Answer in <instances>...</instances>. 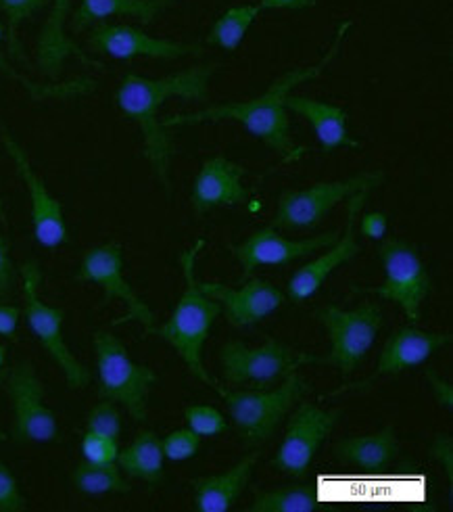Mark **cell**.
Returning a JSON list of instances; mask_svg holds the SVG:
<instances>
[{
	"instance_id": "cell-1",
	"label": "cell",
	"mask_w": 453,
	"mask_h": 512,
	"mask_svg": "<svg viewBox=\"0 0 453 512\" xmlns=\"http://www.w3.org/2000/svg\"><path fill=\"white\" fill-rule=\"evenodd\" d=\"M216 69V63H209L157 80L128 74L115 92V103L119 111L128 120L136 122L142 132V155L149 161L153 176L163 186L165 193H170L172 189L170 166L176 147L168 128L161 126L159 109L172 97L197 103L207 101L209 80L216 74Z\"/></svg>"
},
{
	"instance_id": "cell-2",
	"label": "cell",
	"mask_w": 453,
	"mask_h": 512,
	"mask_svg": "<svg viewBox=\"0 0 453 512\" xmlns=\"http://www.w3.org/2000/svg\"><path fill=\"white\" fill-rule=\"evenodd\" d=\"M351 26H353V21L341 23L326 57L318 65L293 69V72L284 74L274 84H270L268 90L261 97L245 101V103L211 105V107H205V109L193 111V113L168 115V118L161 120V126L170 130V128H178V126H195V124H205V122L234 120L238 124H243L255 138H259L261 143H266L270 149L280 153L286 161L295 159L299 155L297 153L299 149L291 141V122H289V113H286L284 101L291 95V90L295 86L318 78L330 65V61L337 59Z\"/></svg>"
},
{
	"instance_id": "cell-3",
	"label": "cell",
	"mask_w": 453,
	"mask_h": 512,
	"mask_svg": "<svg viewBox=\"0 0 453 512\" xmlns=\"http://www.w3.org/2000/svg\"><path fill=\"white\" fill-rule=\"evenodd\" d=\"M205 247V241L199 239L193 247H188L180 255V266L184 274V293L176 304L170 320L153 327L149 335H157L163 341H168L178 356L184 360L190 375L203 381L205 385H213V379L203 366V345L211 333L213 322L222 314V306L216 299H211L201 293L197 276H195V262L199 251Z\"/></svg>"
},
{
	"instance_id": "cell-4",
	"label": "cell",
	"mask_w": 453,
	"mask_h": 512,
	"mask_svg": "<svg viewBox=\"0 0 453 512\" xmlns=\"http://www.w3.org/2000/svg\"><path fill=\"white\" fill-rule=\"evenodd\" d=\"M220 398L228 404L230 418L238 437L245 446H261L274 437L278 427L291 410L303 400L307 391H312L299 372L286 377L278 389H224L218 381L211 385Z\"/></svg>"
},
{
	"instance_id": "cell-5",
	"label": "cell",
	"mask_w": 453,
	"mask_h": 512,
	"mask_svg": "<svg viewBox=\"0 0 453 512\" xmlns=\"http://www.w3.org/2000/svg\"><path fill=\"white\" fill-rule=\"evenodd\" d=\"M94 356L99 372V398L124 406L132 421L145 425L149 418V395L157 383L151 366L136 364L126 345L109 331L94 333Z\"/></svg>"
},
{
	"instance_id": "cell-6",
	"label": "cell",
	"mask_w": 453,
	"mask_h": 512,
	"mask_svg": "<svg viewBox=\"0 0 453 512\" xmlns=\"http://www.w3.org/2000/svg\"><path fill=\"white\" fill-rule=\"evenodd\" d=\"M316 318L330 337V354H312L309 364L337 368L345 377L360 368L385 324L383 310L376 304H362L353 310H341L335 304H326L316 310Z\"/></svg>"
},
{
	"instance_id": "cell-7",
	"label": "cell",
	"mask_w": 453,
	"mask_h": 512,
	"mask_svg": "<svg viewBox=\"0 0 453 512\" xmlns=\"http://www.w3.org/2000/svg\"><path fill=\"white\" fill-rule=\"evenodd\" d=\"M312 354L295 352L272 337L264 345L249 347L243 341H228L220 349L222 379L228 385L249 389H272L301 366H307Z\"/></svg>"
},
{
	"instance_id": "cell-8",
	"label": "cell",
	"mask_w": 453,
	"mask_h": 512,
	"mask_svg": "<svg viewBox=\"0 0 453 512\" xmlns=\"http://www.w3.org/2000/svg\"><path fill=\"white\" fill-rule=\"evenodd\" d=\"M378 260L385 268V283L380 287H355L353 293H370L393 301L412 324L422 320V304L431 295L433 283L414 245L401 239H387L378 247Z\"/></svg>"
},
{
	"instance_id": "cell-9",
	"label": "cell",
	"mask_w": 453,
	"mask_h": 512,
	"mask_svg": "<svg viewBox=\"0 0 453 512\" xmlns=\"http://www.w3.org/2000/svg\"><path fill=\"white\" fill-rule=\"evenodd\" d=\"M21 283H23V304H26V320L30 331L36 335L46 354L63 372L69 389H84L90 385V370L71 354V349L63 337V320L65 310L46 306L38 295L42 285V270L36 260H28L21 266Z\"/></svg>"
},
{
	"instance_id": "cell-10",
	"label": "cell",
	"mask_w": 453,
	"mask_h": 512,
	"mask_svg": "<svg viewBox=\"0 0 453 512\" xmlns=\"http://www.w3.org/2000/svg\"><path fill=\"white\" fill-rule=\"evenodd\" d=\"M383 180V170H372L351 176L347 180L318 182L303 191H284L278 199V209L270 226L286 230L316 228L339 203L347 201L355 193H370L378 189Z\"/></svg>"
},
{
	"instance_id": "cell-11",
	"label": "cell",
	"mask_w": 453,
	"mask_h": 512,
	"mask_svg": "<svg viewBox=\"0 0 453 512\" xmlns=\"http://www.w3.org/2000/svg\"><path fill=\"white\" fill-rule=\"evenodd\" d=\"M7 395L13 408L15 444H57L61 431L57 416L44 404V385L32 362L23 360L13 366L7 377Z\"/></svg>"
},
{
	"instance_id": "cell-12",
	"label": "cell",
	"mask_w": 453,
	"mask_h": 512,
	"mask_svg": "<svg viewBox=\"0 0 453 512\" xmlns=\"http://www.w3.org/2000/svg\"><path fill=\"white\" fill-rule=\"evenodd\" d=\"M291 412L293 414L289 418V425H286L278 454L272 460V467L284 475L305 479L309 469H312L314 456L318 454L322 441H326V437H330V433L339 425L343 410H322L312 402L301 400Z\"/></svg>"
},
{
	"instance_id": "cell-13",
	"label": "cell",
	"mask_w": 453,
	"mask_h": 512,
	"mask_svg": "<svg viewBox=\"0 0 453 512\" xmlns=\"http://www.w3.org/2000/svg\"><path fill=\"white\" fill-rule=\"evenodd\" d=\"M78 283H92L103 289V306H107L113 299H122L128 312L113 320L115 327L126 322H140L145 327V333L155 327V314L140 299L132 285L124 276V249L119 243H105L99 247H92L84 253L80 270L76 274Z\"/></svg>"
},
{
	"instance_id": "cell-14",
	"label": "cell",
	"mask_w": 453,
	"mask_h": 512,
	"mask_svg": "<svg viewBox=\"0 0 453 512\" xmlns=\"http://www.w3.org/2000/svg\"><path fill=\"white\" fill-rule=\"evenodd\" d=\"M0 141H3L5 151L13 159L15 170L30 193L32 226H34L36 241L46 249H55V247L65 245L69 241V232H67L61 201L57 197H53L49 193V189H46V184L34 170L26 149H23L15 141L13 134L7 130L5 124H0Z\"/></svg>"
},
{
	"instance_id": "cell-15",
	"label": "cell",
	"mask_w": 453,
	"mask_h": 512,
	"mask_svg": "<svg viewBox=\"0 0 453 512\" xmlns=\"http://www.w3.org/2000/svg\"><path fill=\"white\" fill-rule=\"evenodd\" d=\"M339 237V230H328L318 237L293 241L280 237L274 226H266L255 230L241 245H234L232 255L243 268L241 281H249L253 272L261 266H289L297 260L307 258V255L335 245Z\"/></svg>"
},
{
	"instance_id": "cell-16",
	"label": "cell",
	"mask_w": 453,
	"mask_h": 512,
	"mask_svg": "<svg viewBox=\"0 0 453 512\" xmlns=\"http://www.w3.org/2000/svg\"><path fill=\"white\" fill-rule=\"evenodd\" d=\"M88 46L94 53L130 61L134 57H149L161 61H174L182 57H201V44H186L168 38H153L132 26H101L88 36Z\"/></svg>"
},
{
	"instance_id": "cell-17",
	"label": "cell",
	"mask_w": 453,
	"mask_h": 512,
	"mask_svg": "<svg viewBox=\"0 0 453 512\" xmlns=\"http://www.w3.org/2000/svg\"><path fill=\"white\" fill-rule=\"evenodd\" d=\"M368 199V191L355 193L347 201V226L345 232L337 239L335 245H330L326 253H322L320 258L314 262H309L301 266L289 281V297L295 301V304H303L309 297H314L318 289L324 285L326 278L335 272L339 266L351 262L355 255L362 253L360 243H357V232H355V222L360 218V209Z\"/></svg>"
},
{
	"instance_id": "cell-18",
	"label": "cell",
	"mask_w": 453,
	"mask_h": 512,
	"mask_svg": "<svg viewBox=\"0 0 453 512\" xmlns=\"http://www.w3.org/2000/svg\"><path fill=\"white\" fill-rule=\"evenodd\" d=\"M203 295L216 299L234 329L253 327L274 314L284 304V293L268 281L253 278L241 289H232L222 283H199Z\"/></svg>"
},
{
	"instance_id": "cell-19",
	"label": "cell",
	"mask_w": 453,
	"mask_h": 512,
	"mask_svg": "<svg viewBox=\"0 0 453 512\" xmlns=\"http://www.w3.org/2000/svg\"><path fill=\"white\" fill-rule=\"evenodd\" d=\"M245 174L247 168L222 155L205 159L195 178L193 193H190V205L197 214H207L216 207L247 203L249 189L243 184Z\"/></svg>"
},
{
	"instance_id": "cell-20",
	"label": "cell",
	"mask_w": 453,
	"mask_h": 512,
	"mask_svg": "<svg viewBox=\"0 0 453 512\" xmlns=\"http://www.w3.org/2000/svg\"><path fill=\"white\" fill-rule=\"evenodd\" d=\"M451 341H453V337L449 333H428V331H420L414 327H403L389 337L387 345L383 347V354H380L374 375L364 383L343 387L339 391L360 389V387L364 389L378 377H395L403 370L420 366L428 358H431L437 349L449 345ZM339 391H335V393H339Z\"/></svg>"
},
{
	"instance_id": "cell-21",
	"label": "cell",
	"mask_w": 453,
	"mask_h": 512,
	"mask_svg": "<svg viewBox=\"0 0 453 512\" xmlns=\"http://www.w3.org/2000/svg\"><path fill=\"white\" fill-rule=\"evenodd\" d=\"M53 9L46 17L36 42V63L40 74L49 80H59L63 65L69 57H76L84 65L105 69L103 63L88 57L80 46L65 34V23L71 9V0H51Z\"/></svg>"
},
{
	"instance_id": "cell-22",
	"label": "cell",
	"mask_w": 453,
	"mask_h": 512,
	"mask_svg": "<svg viewBox=\"0 0 453 512\" xmlns=\"http://www.w3.org/2000/svg\"><path fill=\"white\" fill-rule=\"evenodd\" d=\"M284 107L314 126L322 153H335L337 149H362V143L355 141L347 130L349 115L343 107L299 95L286 97Z\"/></svg>"
},
{
	"instance_id": "cell-23",
	"label": "cell",
	"mask_w": 453,
	"mask_h": 512,
	"mask_svg": "<svg viewBox=\"0 0 453 512\" xmlns=\"http://www.w3.org/2000/svg\"><path fill=\"white\" fill-rule=\"evenodd\" d=\"M257 460L259 452H251L222 475H209L190 481L195 494V508L199 512H228L234 502L241 498Z\"/></svg>"
},
{
	"instance_id": "cell-24",
	"label": "cell",
	"mask_w": 453,
	"mask_h": 512,
	"mask_svg": "<svg viewBox=\"0 0 453 512\" xmlns=\"http://www.w3.org/2000/svg\"><path fill=\"white\" fill-rule=\"evenodd\" d=\"M399 444L395 427L387 425L378 433L351 435L332 448V454L343 464L362 469L364 473H383L397 458Z\"/></svg>"
},
{
	"instance_id": "cell-25",
	"label": "cell",
	"mask_w": 453,
	"mask_h": 512,
	"mask_svg": "<svg viewBox=\"0 0 453 512\" xmlns=\"http://www.w3.org/2000/svg\"><path fill=\"white\" fill-rule=\"evenodd\" d=\"M174 5V0H80V7L71 17V32H84L107 17H136L142 26L151 23Z\"/></svg>"
},
{
	"instance_id": "cell-26",
	"label": "cell",
	"mask_w": 453,
	"mask_h": 512,
	"mask_svg": "<svg viewBox=\"0 0 453 512\" xmlns=\"http://www.w3.org/2000/svg\"><path fill=\"white\" fill-rule=\"evenodd\" d=\"M163 460L159 437L153 431H140L126 450H119L115 462L128 477L159 485L163 481Z\"/></svg>"
},
{
	"instance_id": "cell-27",
	"label": "cell",
	"mask_w": 453,
	"mask_h": 512,
	"mask_svg": "<svg viewBox=\"0 0 453 512\" xmlns=\"http://www.w3.org/2000/svg\"><path fill=\"white\" fill-rule=\"evenodd\" d=\"M322 508L312 485H282L278 490L255 492L249 512H316Z\"/></svg>"
},
{
	"instance_id": "cell-28",
	"label": "cell",
	"mask_w": 453,
	"mask_h": 512,
	"mask_svg": "<svg viewBox=\"0 0 453 512\" xmlns=\"http://www.w3.org/2000/svg\"><path fill=\"white\" fill-rule=\"evenodd\" d=\"M71 483L78 492L86 496H103V494H130L132 485L119 471L115 462L111 464H94V462H80L71 473Z\"/></svg>"
},
{
	"instance_id": "cell-29",
	"label": "cell",
	"mask_w": 453,
	"mask_h": 512,
	"mask_svg": "<svg viewBox=\"0 0 453 512\" xmlns=\"http://www.w3.org/2000/svg\"><path fill=\"white\" fill-rule=\"evenodd\" d=\"M259 13L261 9L257 5H243V7L228 9L211 26L207 34V44L218 46V49H224L228 53H234L238 46H241L243 38L247 36L249 28L253 26V21L257 19Z\"/></svg>"
},
{
	"instance_id": "cell-30",
	"label": "cell",
	"mask_w": 453,
	"mask_h": 512,
	"mask_svg": "<svg viewBox=\"0 0 453 512\" xmlns=\"http://www.w3.org/2000/svg\"><path fill=\"white\" fill-rule=\"evenodd\" d=\"M0 74H5L11 80H15L17 84H21L23 88L28 90V95L34 101L74 99V97L90 95V92L97 90V82H94L92 78H86V76L76 78V80H69V82H63V84H38V82L26 78V76H21L3 53H0Z\"/></svg>"
},
{
	"instance_id": "cell-31",
	"label": "cell",
	"mask_w": 453,
	"mask_h": 512,
	"mask_svg": "<svg viewBox=\"0 0 453 512\" xmlns=\"http://www.w3.org/2000/svg\"><path fill=\"white\" fill-rule=\"evenodd\" d=\"M51 0H0V13L7 17V46H9V57L28 63L26 53H23V46L19 42V26L26 19H30L34 13L42 11Z\"/></svg>"
},
{
	"instance_id": "cell-32",
	"label": "cell",
	"mask_w": 453,
	"mask_h": 512,
	"mask_svg": "<svg viewBox=\"0 0 453 512\" xmlns=\"http://www.w3.org/2000/svg\"><path fill=\"white\" fill-rule=\"evenodd\" d=\"M184 421L188 429H193L201 437H213V435H222L228 431V423L220 410L211 408V406H188L184 410Z\"/></svg>"
},
{
	"instance_id": "cell-33",
	"label": "cell",
	"mask_w": 453,
	"mask_h": 512,
	"mask_svg": "<svg viewBox=\"0 0 453 512\" xmlns=\"http://www.w3.org/2000/svg\"><path fill=\"white\" fill-rule=\"evenodd\" d=\"M201 448V435L193 429H176L161 439L163 456L174 462H182L188 458H195Z\"/></svg>"
},
{
	"instance_id": "cell-34",
	"label": "cell",
	"mask_w": 453,
	"mask_h": 512,
	"mask_svg": "<svg viewBox=\"0 0 453 512\" xmlns=\"http://www.w3.org/2000/svg\"><path fill=\"white\" fill-rule=\"evenodd\" d=\"M82 454H84V460H88V462L111 464L117 460L119 444H117V439L111 435L86 431L82 437Z\"/></svg>"
},
{
	"instance_id": "cell-35",
	"label": "cell",
	"mask_w": 453,
	"mask_h": 512,
	"mask_svg": "<svg viewBox=\"0 0 453 512\" xmlns=\"http://www.w3.org/2000/svg\"><path fill=\"white\" fill-rule=\"evenodd\" d=\"M86 431H97L119 439L122 435V414H119L117 406L109 400L94 406L86 418Z\"/></svg>"
},
{
	"instance_id": "cell-36",
	"label": "cell",
	"mask_w": 453,
	"mask_h": 512,
	"mask_svg": "<svg viewBox=\"0 0 453 512\" xmlns=\"http://www.w3.org/2000/svg\"><path fill=\"white\" fill-rule=\"evenodd\" d=\"M28 510V500L23 498L13 471L0 460V512Z\"/></svg>"
},
{
	"instance_id": "cell-37",
	"label": "cell",
	"mask_w": 453,
	"mask_h": 512,
	"mask_svg": "<svg viewBox=\"0 0 453 512\" xmlns=\"http://www.w3.org/2000/svg\"><path fill=\"white\" fill-rule=\"evenodd\" d=\"M15 287V266L11 260V245L0 235V301L7 299Z\"/></svg>"
},
{
	"instance_id": "cell-38",
	"label": "cell",
	"mask_w": 453,
	"mask_h": 512,
	"mask_svg": "<svg viewBox=\"0 0 453 512\" xmlns=\"http://www.w3.org/2000/svg\"><path fill=\"white\" fill-rule=\"evenodd\" d=\"M360 220V218H357ZM387 228H389V218L383 212H370L364 214L360 220V232L370 239V241H380L387 235Z\"/></svg>"
},
{
	"instance_id": "cell-39",
	"label": "cell",
	"mask_w": 453,
	"mask_h": 512,
	"mask_svg": "<svg viewBox=\"0 0 453 512\" xmlns=\"http://www.w3.org/2000/svg\"><path fill=\"white\" fill-rule=\"evenodd\" d=\"M431 456L443 464L449 485H453V441L449 435H437L435 444L431 446Z\"/></svg>"
},
{
	"instance_id": "cell-40",
	"label": "cell",
	"mask_w": 453,
	"mask_h": 512,
	"mask_svg": "<svg viewBox=\"0 0 453 512\" xmlns=\"http://www.w3.org/2000/svg\"><path fill=\"white\" fill-rule=\"evenodd\" d=\"M424 377L431 381V387H433V393H435L437 402L441 406H445L447 410H451L453 408V387L447 381H443L439 375H435L433 368H426L424 370Z\"/></svg>"
},
{
	"instance_id": "cell-41",
	"label": "cell",
	"mask_w": 453,
	"mask_h": 512,
	"mask_svg": "<svg viewBox=\"0 0 453 512\" xmlns=\"http://www.w3.org/2000/svg\"><path fill=\"white\" fill-rule=\"evenodd\" d=\"M261 11H303L316 7V0H261Z\"/></svg>"
},
{
	"instance_id": "cell-42",
	"label": "cell",
	"mask_w": 453,
	"mask_h": 512,
	"mask_svg": "<svg viewBox=\"0 0 453 512\" xmlns=\"http://www.w3.org/2000/svg\"><path fill=\"white\" fill-rule=\"evenodd\" d=\"M17 324H19V308L0 304V335L15 341L17 339Z\"/></svg>"
},
{
	"instance_id": "cell-43",
	"label": "cell",
	"mask_w": 453,
	"mask_h": 512,
	"mask_svg": "<svg viewBox=\"0 0 453 512\" xmlns=\"http://www.w3.org/2000/svg\"><path fill=\"white\" fill-rule=\"evenodd\" d=\"M0 222H3V226H7V212H5V205H3V197H0Z\"/></svg>"
},
{
	"instance_id": "cell-44",
	"label": "cell",
	"mask_w": 453,
	"mask_h": 512,
	"mask_svg": "<svg viewBox=\"0 0 453 512\" xmlns=\"http://www.w3.org/2000/svg\"><path fill=\"white\" fill-rule=\"evenodd\" d=\"M5 362H7V347L0 345V368L5 366Z\"/></svg>"
},
{
	"instance_id": "cell-45",
	"label": "cell",
	"mask_w": 453,
	"mask_h": 512,
	"mask_svg": "<svg viewBox=\"0 0 453 512\" xmlns=\"http://www.w3.org/2000/svg\"><path fill=\"white\" fill-rule=\"evenodd\" d=\"M5 34H7V30H5V26H3V23H0V42H3V40H5Z\"/></svg>"
},
{
	"instance_id": "cell-46",
	"label": "cell",
	"mask_w": 453,
	"mask_h": 512,
	"mask_svg": "<svg viewBox=\"0 0 453 512\" xmlns=\"http://www.w3.org/2000/svg\"><path fill=\"white\" fill-rule=\"evenodd\" d=\"M7 439H9V437H7V433H5L3 429H0V441H7Z\"/></svg>"
}]
</instances>
